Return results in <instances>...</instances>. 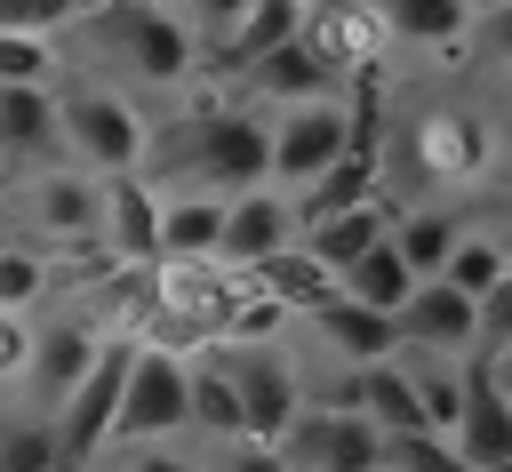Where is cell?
Listing matches in <instances>:
<instances>
[{
    "label": "cell",
    "mask_w": 512,
    "mask_h": 472,
    "mask_svg": "<svg viewBox=\"0 0 512 472\" xmlns=\"http://www.w3.org/2000/svg\"><path fill=\"white\" fill-rule=\"evenodd\" d=\"M232 88L248 96V104H296V96H328L336 88V64H328V48L296 24L280 48H264L248 72H232Z\"/></svg>",
    "instance_id": "obj_13"
},
{
    "label": "cell",
    "mask_w": 512,
    "mask_h": 472,
    "mask_svg": "<svg viewBox=\"0 0 512 472\" xmlns=\"http://www.w3.org/2000/svg\"><path fill=\"white\" fill-rule=\"evenodd\" d=\"M288 464H312V472H384V432L368 408H328V400H304L280 432Z\"/></svg>",
    "instance_id": "obj_8"
},
{
    "label": "cell",
    "mask_w": 512,
    "mask_h": 472,
    "mask_svg": "<svg viewBox=\"0 0 512 472\" xmlns=\"http://www.w3.org/2000/svg\"><path fill=\"white\" fill-rule=\"evenodd\" d=\"M296 200V232L312 224V216H336V208H360V200H376V152L368 144H344L312 184H296L288 192Z\"/></svg>",
    "instance_id": "obj_21"
},
{
    "label": "cell",
    "mask_w": 512,
    "mask_h": 472,
    "mask_svg": "<svg viewBox=\"0 0 512 472\" xmlns=\"http://www.w3.org/2000/svg\"><path fill=\"white\" fill-rule=\"evenodd\" d=\"M48 464H64L56 456V424H40V416L0 424V472H48Z\"/></svg>",
    "instance_id": "obj_30"
},
{
    "label": "cell",
    "mask_w": 512,
    "mask_h": 472,
    "mask_svg": "<svg viewBox=\"0 0 512 472\" xmlns=\"http://www.w3.org/2000/svg\"><path fill=\"white\" fill-rule=\"evenodd\" d=\"M0 248H8V224H0Z\"/></svg>",
    "instance_id": "obj_41"
},
{
    "label": "cell",
    "mask_w": 512,
    "mask_h": 472,
    "mask_svg": "<svg viewBox=\"0 0 512 472\" xmlns=\"http://www.w3.org/2000/svg\"><path fill=\"white\" fill-rule=\"evenodd\" d=\"M184 408H192V432L200 440H240L248 432L240 424V392H232L216 344H192V360H184Z\"/></svg>",
    "instance_id": "obj_20"
},
{
    "label": "cell",
    "mask_w": 512,
    "mask_h": 472,
    "mask_svg": "<svg viewBox=\"0 0 512 472\" xmlns=\"http://www.w3.org/2000/svg\"><path fill=\"white\" fill-rule=\"evenodd\" d=\"M384 16L392 40H416V48H456L472 32V0H368Z\"/></svg>",
    "instance_id": "obj_26"
},
{
    "label": "cell",
    "mask_w": 512,
    "mask_h": 472,
    "mask_svg": "<svg viewBox=\"0 0 512 472\" xmlns=\"http://www.w3.org/2000/svg\"><path fill=\"white\" fill-rule=\"evenodd\" d=\"M392 328L400 344H432V352H472L480 344V296H464L456 280L424 272L400 304H392Z\"/></svg>",
    "instance_id": "obj_11"
},
{
    "label": "cell",
    "mask_w": 512,
    "mask_h": 472,
    "mask_svg": "<svg viewBox=\"0 0 512 472\" xmlns=\"http://www.w3.org/2000/svg\"><path fill=\"white\" fill-rule=\"evenodd\" d=\"M64 32L96 40V56L120 72V88H184L200 72V40L168 0H88Z\"/></svg>",
    "instance_id": "obj_2"
},
{
    "label": "cell",
    "mask_w": 512,
    "mask_h": 472,
    "mask_svg": "<svg viewBox=\"0 0 512 472\" xmlns=\"http://www.w3.org/2000/svg\"><path fill=\"white\" fill-rule=\"evenodd\" d=\"M32 224L48 232V240H64V248H96V168H64V160H48V168H32Z\"/></svg>",
    "instance_id": "obj_14"
},
{
    "label": "cell",
    "mask_w": 512,
    "mask_h": 472,
    "mask_svg": "<svg viewBox=\"0 0 512 472\" xmlns=\"http://www.w3.org/2000/svg\"><path fill=\"white\" fill-rule=\"evenodd\" d=\"M184 360H192V352H176V344H160V336H136V344H128V376H120V408H112V440H120V448H152V440L192 432Z\"/></svg>",
    "instance_id": "obj_4"
},
{
    "label": "cell",
    "mask_w": 512,
    "mask_h": 472,
    "mask_svg": "<svg viewBox=\"0 0 512 472\" xmlns=\"http://www.w3.org/2000/svg\"><path fill=\"white\" fill-rule=\"evenodd\" d=\"M304 320H312V336H320L336 360H352V368H360V360H384V352L400 344L392 312H376V304H360V296H344V288H336V296H320Z\"/></svg>",
    "instance_id": "obj_17"
},
{
    "label": "cell",
    "mask_w": 512,
    "mask_h": 472,
    "mask_svg": "<svg viewBox=\"0 0 512 472\" xmlns=\"http://www.w3.org/2000/svg\"><path fill=\"white\" fill-rule=\"evenodd\" d=\"M480 368H488V384L512 400V344H488V360H480Z\"/></svg>",
    "instance_id": "obj_38"
},
{
    "label": "cell",
    "mask_w": 512,
    "mask_h": 472,
    "mask_svg": "<svg viewBox=\"0 0 512 472\" xmlns=\"http://www.w3.org/2000/svg\"><path fill=\"white\" fill-rule=\"evenodd\" d=\"M304 16H312V0H248V8H240V16L224 24V40H216V48L200 56V64L232 80V72H248V64H256L264 48H280V40H288V32L304 24Z\"/></svg>",
    "instance_id": "obj_18"
},
{
    "label": "cell",
    "mask_w": 512,
    "mask_h": 472,
    "mask_svg": "<svg viewBox=\"0 0 512 472\" xmlns=\"http://www.w3.org/2000/svg\"><path fill=\"white\" fill-rule=\"evenodd\" d=\"M104 352V336L88 328V320H56V328H40L32 336V360H24V376H32V392H40V408H56L80 376H88V360Z\"/></svg>",
    "instance_id": "obj_19"
},
{
    "label": "cell",
    "mask_w": 512,
    "mask_h": 472,
    "mask_svg": "<svg viewBox=\"0 0 512 472\" xmlns=\"http://www.w3.org/2000/svg\"><path fill=\"white\" fill-rule=\"evenodd\" d=\"M352 144V112H344V96L328 88V96H296V104H272V144H264V184H280V192H296V184H312L336 152Z\"/></svg>",
    "instance_id": "obj_5"
},
{
    "label": "cell",
    "mask_w": 512,
    "mask_h": 472,
    "mask_svg": "<svg viewBox=\"0 0 512 472\" xmlns=\"http://www.w3.org/2000/svg\"><path fill=\"white\" fill-rule=\"evenodd\" d=\"M496 472H512V456H504V464H496Z\"/></svg>",
    "instance_id": "obj_42"
},
{
    "label": "cell",
    "mask_w": 512,
    "mask_h": 472,
    "mask_svg": "<svg viewBox=\"0 0 512 472\" xmlns=\"http://www.w3.org/2000/svg\"><path fill=\"white\" fill-rule=\"evenodd\" d=\"M336 288H344V296H360V304H376V312H392V304L416 288V272H408V256L392 248V232H384V240H368V248L336 272Z\"/></svg>",
    "instance_id": "obj_27"
},
{
    "label": "cell",
    "mask_w": 512,
    "mask_h": 472,
    "mask_svg": "<svg viewBox=\"0 0 512 472\" xmlns=\"http://www.w3.org/2000/svg\"><path fill=\"white\" fill-rule=\"evenodd\" d=\"M248 288H264L272 304H288V312H312L320 296H336V272L304 248V240H288V248H272V256H256L248 264Z\"/></svg>",
    "instance_id": "obj_23"
},
{
    "label": "cell",
    "mask_w": 512,
    "mask_h": 472,
    "mask_svg": "<svg viewBox=\"0 0 512 472\" xmlns=\"http://www.w3.org/2000/svg\"><path fill=\"white\" fill-rule=\"evenodd\" d=\"M296 240V200L280 184H248V192H224V224H216V264L224 272H248L256 256L288 248Z\"/></svg>",
    "instance_id": "obj_10"
},
{
    "label": "cell",
    "mask_w": 512,
    "mask_h": 472,
    "mask_svg": "<svg viewBox=\"0 0 512 472\" xmlns=\"http://www.w3.org/2000/svg\"><path fill=\"white\" fill-rule=\"evenodd\" d=\"M216 352H224V376H232V392H240V424H248L256 440H280L288 416L304 408V376L288 368V352H280L272 336H224Z\"/></svg>",
    "instance_id": "obj_7"
},
{
    "label": "cell",
    "mask_w": 512,
    "mask_h": 472,
    "mask_svg": "<svg viewBox=\"0 0 512 472\" xmlns=\"http://www.w3.org/2000/svg\"><path fill=\"white\" fill-rule=\"evenodd\" d=\"M352 384H360V408L376 416V432H384V440L432 432V424H424V408H416V384H408L400 352H384V360H360V368H352Z\"/></svg>",
    "instance_id": "obj_24"
},
{
    "label": "cell",
    "mask_w": 512,
    "mask_h": 472,
    "mask_svg": "<svg viewBox=\"0 0 512 472\" xmlns=\"http://www.w3.org/2000/svg\"><path fill=\"white\" fill-rule=\"evenodd\" d=\"M216 224H224V192H160V264H192L216 256Z\"/></svg>",
    "instance_id": "obj_22"
},
{
    "label": "cell",
    "mask_w": 512,
    "mask_h": 472,
    "mask_svg": "<svg viewBox=\"0 0 512 472\" xmlns=\"http://www.w3.org/2000/svg\"><path fill=\"white\" fill-rule=\"evenodd\" d=\"M0 176H8V168H0Z\"/></svg>",
    "instance_id": "obj_45"
},
{
    "label": "cell",
    "mask_w": 512,
    "mask_h": 472,
    "mask_svg": "<svg viewBox=\"0 0 512 472\" xmlns=\"http://www.w3.org/2000/svg\"><path fill=\"white\" fill-rule=\"evenodd\" d=\"M384 232H392V208H384V192H376V200H360V208L312 216V224H304L296 240H304V248H312V256H320L328 272H344V264H352V256H360L368 240H384Z\"/></svg>",
    "instance_id": "obj_25"
},
{
    "label": "cell",
    "mask_w": 512,
    "mask_h": 472,
    "mask_svg": "<svg viewBox=\"0 0 512 472\" xmlns=\"http://www.w3.org/2000/svg\"><path fill=\"white\" fill-rule=\"evenodd\" d=\"M472 472H496L504 456H512V400L488 384V368L472 360V384H464V408H456V424L440 432Z\"/></svg>",
    "instance_id": "obj_15"
},
{
    "label": "cell",
    "mask_w": 512,
    "mask_h": 472,
    "mask_svg": "<svg viewBox=\"0 0 512 472\" xmlns=\"http://www.w3.org/2000/svg\"><path fill=\"white\" fill-rule=\"evenodd\" d=\"M120 472H192V456H176L168 440H152V448H128V464Z\"/></svg>",
    "instance_id": "obj_37"
},
{
    "label": "cell",
    "mask_w": 512,
    "mask_h": 472,
    "mask_svg": "<svg viewBox=\"0 0 512 472\" xmlns=\"http://www.w3.org/2000/svg\"><path fill=\"white\" fill-rule=\"evenodd\" d=\"M88 0H0V24L8 32H64Z\"/></svg>",
    "instance_id": "obj_34"
},
{
    "label": "cell",
    "mask_w": 512,
    "mask_h": 472,
    "mask_svg": "<svg viewBox=\"0 0 512 472\" xmlns=\"http://www.w3.org/2000/svg\"><path fill=\"white\" fill-rule=\"evenodd\" d=\"M128 344L136 336H104V352L88 360V376L48 408V424H56V456L72 464V472H88L104 448H112V408H120V376H128Z\"/></svg>",
    "instance_id": "obj_6"
},
{
    "label": "cell",
    "mask_w": 512,
    "mask_h": 472,
    "mask_svg": "<svg viewBox=\"0 0 512 472\" xmlns=\"http://www.w3.org/2000/svg\"><path fill=\"white\" fill-rule=\"evenodd\" d=\"M24 360H32V328L24 312H0V376H24Z\"/></svg>",
    "instance_id": "obj_36"
},
{
    "label": "cell",
    "mask_w": 512,
    "mask_h": 472,
    "mask_svg": "<svg viewBox=\"0 0 512 472\" xmlns=\"http://www.w3.org/2000/svg\"><path fill=\"white\" fill-rule=\"evenodd\" d=\"M96 248H112L120 264H160V192L144 168L96 176Z\"/></svg>",
    "instance_id": "obj_9"
},
{
    "label": "cell",
    "mask_w": 512,
    "mask_h": 472,
    "mask_svg": "<svg viewBox=\"0 0 512 472\" xmlns=\"http://www.w3.org/2000/svg\"><path fill=\"white\" fill-rule=\"evenodd\" d=\"M480 344H512V264L480 288Z\"/></svg>",
    "instance_id": "obj_35"
},
{
    "label": "cell",
    "mask_w": 512,
    "mask_h": 472,
    "mask_svg": "<svg viewBox=\"0 0 512 472\" xmlns=\"http://www.w3.org/2000/svg\"><path fill=\"white\" fill-rule=\"evenodd\" d=\"M408 144H416V168L440 176V184H472L488 168V128L472 112H424Z\"/></svg>",
    "instance_id": "obj_16"
},
{
    "label": "cell",
    "mask_w": 512,
    "mask_h": 472,
    "mask_svg": "<svg viewBox=\"0 0 512 472\" xmlns=\"http://www.w3.org/2000/svg\"><path fill=\"white\" fill-rule=\"evenodd\" d=\"M48 472H72V464H48Z\"/></svg>",
    "instance_id": "obj_44"
},
{
    "label": "cell",
    "mask_w": 512,
    "mask_h": 472,
    "mask_svg": "<svg viewBox=\"0 0 512 472\" xmlns=\"http://www.w3.org/2000/svg\"><path fill=\"white\" fill-rule=\"evenodd\" d=\"M56 88V128H64V160L80 168H144L152 120L120 80H48Z\"/></svg>",
    "instance_id": "obj_3"
},
{
    "label": "cell",
    "mask_w": 512,
    "mask_h": 472,
    "mask_svg": "<svg viewBox=\"0 0 512 472\" xmlns=\"http://www.w3.org/2000/svg\"><path fill=\"white\" fill-rule=\"evenodd\" d=\"M64 160V128H56V88L48 80H0V168L32 176Z\"/></svg>",
    "instance_id": "obj_12"
},
{
    "label": "cell",
    "mask_w": 512,
    "mask_h": 472,
    "mask_svg": "<svg viewBox=\"0 0 512 472\" xmlns=\"http://www.w3.org/2000/svg\"><path fill=\"white\" fill-rule=\"evenodd\" d=\"M488 32H496V40L512 48V8H496V16H488Z\"/></svg>",
    "instance_id": "obj_39"
},
{
    "label": "cell",
    "mask_w": 512,
    "mask_h": 472,
    "mask_svg": "<svg viewBox=\"0 0 512 472\" xmlns=\"http://www.w3.org/2000/svg\"><path fill=\"white\" fill-rule=\"evenodd\" d=\"M0 80H56V40L0 24Z\"/></svg>",
    "instance_id": "obj_32"
},
{
    "label": "cell",
    "mask_w": 512,
    "mask_h": 472,
    "mask_svg": "<svg viewBox=\"0 0 512 472\" xmlns=\"http://www.w3.org/2000/svg\"><path fill=\"white\" fill-rule=\"evenodd\" d=\"M496 248H504V264H512V224H504V232H496Z\"/></svg>",
    "instance_id": "obj_40"
},
{
    "label": "cell",
    "mask_w": 512,
    "mask_h": 472,
    "mask_svg": "<svg viewBox=\"0 0 512 472\" xmlns=\"http://www.w3.org/2000/svg\"><path fill=\"white\" fill-rule=\"evenodd\" d=\"M456 232H464V224H456L448 208H416V216H392V248L408 256V272H416V280L448 264V248H456Z\"/></svg>",
    "instance_id": "obj_28"
},
{
    "label": "cell",
    "mask_w": 512,
    "mask_h": 472,
    "mask_svg": "<svg viewBox=\"0 0 512 472\" xmlns=\"http://www.w3.org/2000/svg\"><path fill=\"white\" fill-rule=\"evenodd\" d=\"M288 472H312V464H288Z\"/></svg>",
    "instance_id": "obj_43"
},
{
    "label": "cell",
    "mask_w": 512,
    "mask_h": 472,
    "mask_svg": "<svg viewBox=\"0 0 512 472\" xmlns=\"http://www.w3.org/2000/svg\"><path fill=\"white\" fill-rule=\"evenodd\" d=\"M496 272H504V248H496V232H456V248H448V264H440V280H456L464 296H480Z\"/></svg>",
    "instance_id": "obj_29"
},
{
    "label": "cell",
    "mask_w": 512,
    "mask_h": 472,
    "mask_svg": "<svg viewBox=\"0 0 512 472\" xmlns=\"http://www.w3.org/2000/svg\"><path fill=\"white\" fill-rule=\"evenodd\" d=\"M264 144H272V112H256L248 96H224V104H184L176 128H152L144 160H160L192 192H248L264 184Z\"/></svg>",
    "instance_id": "obj_1"
},
{
    "label": "cell",
    "mask_w": 512,
    "mask_h": 472,
    "mask_svg": "<svg viewBox=\"0 0 512 472\" xmlns=\"http://www.w3.org/2000/svg\"><path fill=\"white\" fill-rule=\"evenodd\" d=\"M32 296H48V256L40 248H0V312H32Z\"/></svg>",
    "instance_id": "obj_31"
},
{
    "label": "cell",
    "mask_w": 512,
    "mask_h": 472,
    "mask_svg": "<svg viewBox=\"0 0 512 472\" xmlns=\"http://www.w3.org/2000/svg\"><path fill=\"white\" fill-rule=\"evenodd\" d=\"M216 472H288V448L240 432V440H216Z\"/></svg>",
    "instance_id": "obj_33"
}]
</instances>
